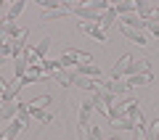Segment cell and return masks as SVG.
<instances>
[{"label": "cell", "instance_id": "6da1fadb", "mask_svg": "<svg viewBox=\"0 0 159 140\" xmlns=\"http://www.w3.org/2000/svg\"><path fill=\"white\" fill-rule=\"evenodd\" d=\"M133 103H135V98H122V101H117V103H111V106H109V122H114V119H119V116H125L127 114V108L133 106Z\"/></svg>", "mask_w": 159, "mask_h": 140}, {"label": "cell", "instance_id": "7a4b0ae2", "mask_svg": "<svg viewBox=\"0 0 159 140\" xmlns=\"http://www.w3.org/2000/svg\"><path fill=\"white\" fill-rule=\"evenodd\" d=\"M130 63H133V56H130V53H125V56L114 63V69H111V79H122V77L127 74V69H130Z\"/></svg>", "mask_w": 159, "mask_h": 140}, {"label": "cell", "instance_id": "3957f363", "mask_svg": "<svg viewBox=\"0 0 159 140\" xmlns=\"http://www.w3.org/2000/svg\"><path fill=\"white\" fill-rule=\"evenodd\" d=\"M80 29L88 32L90 37H96V42H106V32H103L98 24H93V21H80Z\"/></svg>", "mask_w": 159, "mask_h": 140}, {"label": "cell", "instance_id": "277c9868", "mask_svg": "<svg viewBox=\"0 0 159 140\" xmlns=\"http://www.w3.org/2000/svg\"><path fill=\"white\" fill-rule=\"evenodd\" d=\"M16 111H19V103L16 101H3L0 103V122H13L16 119Z\"/></svg>", "mask_w": 159, "mask_h": 140}, {"label": "cell", "instance_id": "5b68a950", "mask_svg": "<svg viewBox=\"0 0 159 140\" xmlns=\"http://www.w3.org/2000/svg\"><path fill=\"white\" fill-rule=\"evenodd\" d=\"M101 87L109 90L114 98H119V95H125V93H127V82H122V79H109V82H101Z\"/></svg>", "mask_w": 159, "mask_h": 140}, {"label": "cell", "instance_id": "8992f818", "mask_svg": "<svg viewBox=\"0 0 159 140\" xmlns=\"http://www.w3.org/2000/svg\"><path fill=\"white\" fill-rule=\"evenodd\" d=\"M119 32L125 34L130 42H138V45H148V40H146V34L143 32H138V29H130V27H125V24H119Z\"/></svg>", "mask_w": 159, "mask_h": 140}, {"label": "cell", "instance_id": "52a82bcc", "mask_svg": "<svg viewBox=\"0 0 159 140\" xmlns=\"http://www.w3.org/2000/svg\"><path fill=\"white\" fill-rule=\"evenodd\" d=\"M53 79H56V85H61V87H72L74 85V69H58V72L53 74Z\"/></svg>", "mask_w": 159, "mask_h": 140}, {"label": "cell", "instance_id": "ba28073f", "mask_svg": "<svg viewBox=\"0 0 159 140\" xmlns=\"http://www.w3.org/2000/svg\"><path fill=\"white\" fill-rule=\"evenodd\" d=\"M148 72H151V63H148L146 58H141V61L133 58L130 69H127V77H138V74H148Z\"/></svg>", "mask_w": 159, "mask_h": 140}, {"label": "cell", "instance_id": "9c48e42d", "mask_svg": "<svg viewBox=\"0 0 159 140\" xmlns=\"http://www.w3.org/2000/svg\"><path fill=\"white\" fill-rule=\"evenodd\" d=\"M90 114H93V95L88 101H82V106H80V127L90 124Z\"/></svg>", "mask_w": 159, "mask_h": 140}, {"label": "cell", "instance_id": "30bf717a", "mask_svg": "<svg viewBox=\"0 0 159 140\" xmlns=\"http://www.w3.org/2000/svg\"><path fill=\"white\" fill-rule=\"evenodd\" d=\"M119 24H125V27H130V29H138V32H143L146 29V21H143L138 13H130V16H122L119 19Z\"/></svg>", "mask_w": 159, "mask_h": 140}, {"label": "cell", "instance_id": "8fae6325", "mask_svg": "<svg viewBox=\"0 0 159 140\" xmlns=\"http://www.w3.org/2000/svg\"><path fill=\"white\" fill-rule=\"evenodd\" d=\"M135 13L143 19V21H148V19L157 13V8H154L151 3H146V0H138V3H135Z\"/></svg>", "mask_w": 159, "mask_h": 140}, {"label": "cell", "instance_id": "7c38bea8", "mask_svg": "<svg viewBox=\"0 0 159 140\" xmlns=\"http://www.w3.org/2000/svg\"><path fill=\"white\" fill-rule=\"evenodd\" d=\"M21 87H24V85H21V79H13V82H8V85H6V90H3V101H8V103H11L13 98L19 95V90H21Z\"/></svg>", "mask_w": 159, "mask_h": 140}, {"label": "cell", "instance_id": "4fadbf2b", "mask_svg": "<svg viewBox=\"0 0 159 140\" xmlns=\"http://www.w3.org/2000/svg\"><path fill=\"white\" fill-rule=\"evenodd\" d=\"M40 79H48L45 74H43V69L40 66H29V72L24 74V79H21V85H32V82H40Z\"/></svg>", "mask_w": 159, "mask_h": 140}, {"label": "cell", "instance_id": "5bb4252c", "mask_svg": "<svg viewBox=\"0 0 159 140\" xmlns=\"http://www.w3.org/2000/svg\"><path fill=\"white\" fill-rule=\"evenodd\" d=\"M111 11L117 16H130V13H135V3H130V0H125V3H111Z\"/></svg>", "mask_w": 159, "mask_h": 140}, {"label": "cell", "instance_id": "9a60e30c", "mask_svg": "<svg viewBox=\"0 0 159 140\" xmlns=\"http://www.w3.org/2000/svg\"><path fill=\"white\" fill-rule=\"evenodd\" d=\"M80 140H101V129H98L96 124L80 127Z\"/></svg>", "mask_w": 159, "mask_h": 140}, {"label": "cell", "instance_id": "2e32d148", "mask_svg": "<svg viewBox=\"0 0 159 140\" xmlns=\"http://www.w3.org/2000/svg\"><path fill=\"white\" fill-rule=\"evenodd\" d=\"M114 24H119V19H117V13H114V11H111V8H109V11H106V13H103V16H101V19H98V27H101V29H103V32H106V29H111V27H114Z\"/></svg>", "mask_w": 159, "mask_h": 140}, {"label": "cell", "instance_id": "e0dca14e", "mask_svg": "<svg viewBox=\"0 0 159 140\" xmlns=\"http://www.w3.org/2000/svg\"><path fill=\"white\" fill-rule=\"evenodd\" d=\"M3 32H6V40H8V42H13V40H16L24 29H19L16 21H6V19H3Z\"/></svg>", "mask_w": 159, "mask_h": 140}, {"label": "cell", "instance_id": "ac0fdd59", "mask_svg": "<svg viewBox=\"0 0 159 140\" xmlns=\"http://www.w3.org/2000/svg\"><path fill=\"white\" fill-rule=\"evenodd\" d=\"M11 61H13V74H16V79H24V74L29 72L27 58H24V56H19V58H11Z\"/></svg>", "mask_w": 159, "mask_h": 140}, {"label": "cell", "instance_id": "d6986e66", "mask_svg": "<svg viewBox=\"0 0 159 140\" xmlns=\"http://www.w3.org/2000/svg\"><path fill=\"white\" fill-rule=\"evenodd\" d=\"M29 116L37 119L40 124H51V122H53V114L45 111V108H29Z\"/></svg>", "mask_w": 159, "mask_h": 140}, {"label": "cell", "instance_id": "ffe728a7", "mask_svg": "<svg viewBox=\"0 0 159 140\" xmlns=\"http://www.w3.org/2000/svg\"><path fill=\"white\" fill-rule=\"evenodd\" d=\"M66 56H72V61L77 63V66H85V63H93L90 61V56L88 53H82V50H74V48H69V50H64Z\"/></svg>", "mask_w": 159, "mask_h": 140}, {"label": "cell", "instance_id": "44dd1931", "mask_svg": "<svg viewBox=\"0 0 159 140\" xmlns=\"http://www.w3.org/2000/svg\"><path fill=\"white\" fill-rule=\"evenodd\" d=\"M21 11H24V0H13L11 6H8V16H6V21H16V19L21 16Z\"/></svg>", "mask_w": 159, "mask_h": 140}, {"label": "cell", "instance_id": "7402d4cb", "mask_svg": "<svg viewBox=\"0 0 159 140\" xmlns=\"http://www.w3.org/2000/svg\"><path fill=\"white\" fill-rule=\"evenodd\" d=\"M74 72H77V74H82V77H90V79H101V72H98V66H93V63H85V66H77Z\"/></svg>", "mask_w": 159, "mask_h": 140}, {"label": "cell", "instance_id": "603a6c76", "mask_svg": "<svg viewBox=\"0 0 159 140\" xmlns=\"http://www.w3.org/2000/svg\"><path fill=\"white\" fill-rule=\"evenodd\" d=\"M151 72L148 74H138V77H127V87H141V85H151Z\"/></svg>", "mask_w": 159, "mask_h": 140}, {"label": "cell", "instance_id": "cb8c5ba5", "mask_svg": "<svg viewBox=\"0 0 159 140\" xmlns=\"http://www.w3.org/2000/svg\"><path fill=\"white\" fill-rule=\"evenodd\" d=\"M19 129H21V124H19L16 119L8 122V127H3V138H0V140H13V138L19 135Z\"/></svg>", "mask_w": 159, "mask_h": 140}, {"label": "cell", "instance_id": "d4e9b609", "mask_svg": "<svg viewBox=\"0 0 159 140\" xmlns=\"http://www.w3.org/2000/svg\"><path fill=\"white\" fill-rule=\"evenodd\" d=\"M16 122L21 124V127H27V124H29V103H19V111H16Z\"/></svg>", "mask_w": 159, "mask_h": 140}, {"label": "cell", "instance_id": "484cf974", "mask_svg": "<svg viewBox=\"0 0 159 140\" xmlns=\"http://www.w3.org/2000/svg\"><path fill=\"white\" fill-rule=\"evenodd\" d=\"M111 124H114V129H117V132H119V129H133V127H135V122H133L127 114H125V116H119V119H114Z\"/></svg>", "mask_w": 159, "mask_h": 140}, {"label": "cell", "instance_id": "4316f807", "mask_svg": "<svg viewBox=\"0 0 159 140\" xmlns=\"http://www.w3.org/2000/svg\"><path fill=\"white\" fill-rule=\"evenodd\" d=\"M51 103H53L51 95H40V98H34V101H29V108H45V111H48Z\"/></svg>", "mask_w": 159, "mask_h": 140}, {"label": "cell", "instance_id": "83f0119b", "mask_svg": "<svg viewBox=\"0 0 159 140\" xmlns=\"http://www.w3.org/2000/svg\"><path fill=\"white\" fill-rule=\"evenodd\" d=\"M24 58H27V63H29V66H40V63H43V58H40L37 53H34V48H32V45H29L27 50H24Z\"/></svg>", "mask_w": 159, "mask_h": 140}, {"label": "cell", "instance_id": "f1b7e54d", "mask_svg": "<svg viewBox=\"0 0 159 140\" xmlns=\"http://www.w3.org/2000/svg\"><path fill=\"white\" fill-rule=\"evenodd\" d=\"M93 108H96V111H101V114H109V103L98 95V90L93 93Z\"/></svg>", "mask_w": 159, "mask_h": 140}, {"label": "cell", "instance_id": "f546056e", "mask_svg": "<svg viewBox=\"0 0 159 140\" xmlns=\"http://www.w3.org/2000/svg\"><path fill=\"white\" fill-rule=\"evenodd\" d=\"M48 48H51V37H43L37 45H34V53H37V56L43 58V61H45V53H48Z\"/></svg>", "mask_w": 159, "mask_h": 140}, {"label": "cell", "instance_id": "4dcf8cb0", "mask_svg": "<svg viewBox=\"0 0 159 140\" xmlns=\"http://www.w3.org/2000/svg\"><path fill=\"white\" fill-rule=\"evenodd\" d=\"M146 138L148 140H159V119H154L151 124H146Z\"/></svg>", "mask_w": 159, "mask_h": 140}, {"label": "cell", "instance_id": "1f68e13d", "mask_svg": "<svg viewBox=\"0 0 159 140\" xmlns=\"http://www.w3.org/2000/svg\"><path fill=\"white\" fill-rule=\"evenodd\" d=\"M133 140H148L146 138V124H135L133 127Z\"/></svg>", "mask_w": 159, "mask_h": 140}, {"label": "cell", "instance_id": "d6a6232c", "mask_svg": "<svg viewBox=\"0 0 159 140\" xmlns=\"http://www.w3.org/2000/svg\"><path fill=\"white\" fill-rule=\"evenodd\" d=\"M40 6L48 8V11H58V8H64V3L61 0H40Z\"/></svg>", "mask_w": 159, "mask_h": 140}, {"label": "cell", "instance_id": "836d02e7", "mask_svg": "<svg viewBox=\"0 0 159 140\" xmlns=\"http://www.w3.org/2000/svg\"><path fill=\"white\" fill-rule=\"evenodd\" d=\"M58 63H61V69H72V66H74V61H72V56H66V53H64V56L58 58Z\"/></svg>", "mask_w": 159, "mask_h": 140}, {"label": "cell", "instance_id": "e575fe53", "mask_svg": "<svg viewBox=\"0 0 159 140\" xmlns=\"http://www.w3.org/2000/svg\"><path fill=\"white\" fill-rule=\"evenodd\" d=\"M146 29H148L151 34H157V37H159V24H154V21H146Z\"/></svg>", "mask_w": 159, "mask_h": 140}, {"label": "cell", "instance_id": "d590c367", "mask_svg": "<svg viewBox=\"0 0 159 140\" xmlns=\"http://www.w3.org/2000/svg\"><path fill=\"white\" fill-rule=\"evenodd\" d=\"M148 21H154V24H159V8H157V13H154V16L148 19Z\"/></svg>", "mask_w": 159, "mask_h": 140}, {"label": "cell", "instance_id": "8d00e7d4", "mask_svg": "<svg viewBox=\"0 0 159 140\" xmlns=\"http://www.w3.org/2000/svg\"><path fill=\"white\" fill-rule=\"evenodd\" d=\"M6 85H8V82H6V79H3V74H0V93L6 90Z\"/></svg>", "mask_w": 159, "mask_h": 140}, {"label": "cell", "instance_id": "74e56055", "mask_svg": "<svg viewBox=\"0 0 159 140\" xmlns=\"http://www.w3.org/2000/svg\"><path fill=\"white\" fill-rule=\"evenodd\" d=\"M3 63H8V58H6V56H0V66H3Z\"/></svg>", "mask_w": 159, "mask_h": 140}, {"label": "cell", "instance_id": "f35d334b", "mask_svg": "<svg viewBox=\"0 0 159 140\" xmlns=\"http://www.w3.org/2000/svg\"><path fill=\"white\" fill-rule=\"evenodd\" d=\"M0 103H3V93H0Z\"/></svg>", "mask_w": 159, "mask_h": 140}, {"label": "cell", "instance_id": "ab89813d", "mask_svg": "<svg viewBox=\"0 0 159 140\" xmlns=\"http://www.w3.org/2000/svg\"><path fill=\"white\" fill-rule=\"evenodd\" d=\"M109 140H119V138H109Z\"/></svg>", "mask_w": 159, "mask_h": 140}]
</instances>
